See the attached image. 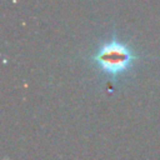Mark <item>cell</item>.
<instances>
[{
    "label": "cell",
    "instance_id": "1",
    "mask_svg": "<svg viewBox=\"0 0 160 160\" xmlns=\"http://www.w3.org/2000/svg\"><path fill=\"white\" fill-rule=\"evenodd\" d=\"M140 58L141 55L135 52L128 42L119 40L114 35L98 48L90 56V62L101 75L116 81L119 78L126 75Z\"/></svg>",
    "mask_w": 160,
    "mask_h": 160
}]
</instances>
